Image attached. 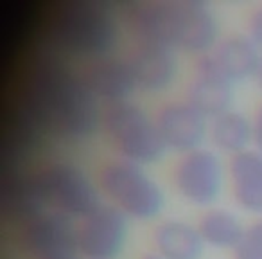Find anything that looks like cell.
Wrapping results in <instances>:
<instances>
[{"instance_id":"30bf717a","label":"cell","mask_w":262,"mask_h":259,"mask_svg":"<svg viewBox=\"0 0 262 259\" xmlns=\"http://www.w3.org/2000/svg\"><path fill=\"white\" fill-rule=\"evenodd\" d=\"M153 115L167 151L178 153V157L203 148L205 141H208L210 119L185 99L162 103Z\"/></svg>"},{"instance_id":"7402d4cb","label":"cell","mask_w":262,"mask_h":259,"mask_svg":"<svg viewBox=\"0 0 262 259\" xmlns=\"http://www.w3.org/2000/svg\"><path fill=\"white\" fill-rule=\"evenodd\" d=\"M251 123H253V148L262 153V103L255 108Z\"/></svg>"},{"instance_id":"ac0fdd59","label":"cell","mask_w":262,"mask_h":259,"mask_svg":"<svg viewBox=\"0 0 262 259\" xmlns=\"http://www.w3.org/2000/svg\"><path fill=\"white\" fill-rule=\"evenodd\" d=\"M208 141L212 150L230 158L253 148V123L251 117L232 108L208 121Z\"/></svg>"},{"instance_id":"52a82bcc","label":"cell","mask_w":262,"mask_h":259,"mask_svg":"<svg viewBox=\"0 0 262 259\" xmlns=\"http://www.w3.org/2000/svg\"><path fill=\"white\" fill-rule=\"evenodd\" d=\"M24 259H69L77 252V222L54 211H41L11 229Z\"/></svg>"},{"instance_id":"3957f363","label":"cell","mask_w":262,"mask_h":259,"mask_svg":"<svg viewBox=\"0 0 262 259\" xmlns=\"http://www.w3.org/2000/svg\"><path fill=\"white\" fill-rule=\"evenodd\" d=\"M119 9L126 38L135 45H160L196 59L223 38L217 15L201 0H133Z\"/></svg>"},{"instance_id":"cb8c5ba5","label":"cell","mask_w":262,"mask_h":259,"mask_svg":"<svg viewBox=\"0 0 262 259\" xmlns=\"http://www.w3.org/2000/svg\"><path fill=\"white\" fill-rule=\"evenodd\" d=\"M147 259H157V257H155V255H153V254H151V255H149V257H147Z\"/></svg>"},{"instance_id":"277c9868","label":"cell","mask_w":262,"mask_h":259,"mask_svg":"<svg viewBox=\"0 0 262 259\" xmlns=\"http://www.w3.org/2000/svg\"><path fill=\"white\" fill-rule=\"evenodd\" d=\"M31 173L45 207L74 222L104 204L97 178L70 158H43L31 166Z\"/></svg>"},{"instance_id":"44dd1931","label":"cell","mask_w":262,"mask_h":259,"mask_svg":"<svg viewBox=\"0 0 262 259\" xmlns=\"http://www.w3.org/2000/svg\"><path fill=\"white\" fill-rule=\"evenodd\" d=\"M246 34L250 36V40L262 51V4H258L257 8L248 15Z\"/></svg>"},{"instance_id":"d6986e66","label":"cell","mask_w":262,"mask_h":259,"mask_svg":"<svg viewBox=\"0 0 262 259\" xmlns=\"http://www.w3.org/2000/svg\"><path fill=\"white\" fill-rule=\"evenodd\" d=\"M205 247L233 252L244 236L246 225L233 211L225 207H210L196 222Z\"/></svg>"},{"instance_id":"ba28073f","label":"cell","mask_w":262,"mask_h":259,"mask_svg":"<svg viewBox=\"0 0 262 259\" xmlns=\"http://www.w3.org/2000/svg\"><path fill=\"white\" fill-rule=\"evenodd\" d=\"M171 184L185 204L214 207L225 187V168L217 151L203 146L180 155L171 169Z\"/></svg>"},{"instance_id":"7c38bea8","label":"cell","mask_w":262,"mask_h":259,"mask_svg":"<svg viewBox=\"0 0 262 259\" xmlns=\"http://www.w3.org/2000/svg\"><path fill=\"white\" fill-rule=\"evenodd\" d=\"M79 72L88 90L102 106L133 101V95L139 92L129 63L124 54H113L92 62L79 67Z\"/></svg>"},{"instance_id":"ffe728a7","label":"cell","mask_w":262,"mask_h":259,"mask_svg":"<svg viewBox=\"0 0 262 259\" xmlns=\"http://www.w3.org/2000/svg\"><path fill=\"white\" fill-rule=\"evenodd\" d=\"M232 254L233 259H262V218L246 225L243 240Z\"/></svg>"},{"instance_id":"5bb4252c","label":"cell","mask_w":262,"mask_h":259,"mask_svg":"<svg viewBox=\"0 0 262 259\" xmlns=\"http://www.w3.org/2000/svg\"><path fill=\"white\" fill-rule=\"evenodd\" d=\"M47 211L34 184L31 166H15L2 178L0 186V212L6 225L15 229L26 220Z\"/></svg>"},{"instance_id":"4fadbf2b","label":"cell","mask_w":262,"mask_h":259,"mask_svg":"<svg viewBox=\"0 0 262 259\" xmlns=\"http://www.w3.org/2000/svg\"><path fill=\"white\" fill-rule=\"evenodd\" d=\"M260 58L262 51L250 40L248 34H230L223 36L208 54L196 59L235 87L255 77Z\"/></svg>"},{"instance_id":"2e32d148","label":"cell","mask_w":262,"mask_h":259,"mask_svg":"<svg viewBox=\"0 0 262 259\" xmlns=\"http://www.w3.org/2000/svg\"><path fill=\"white\" fill-rule=\"evenodd\" d=\"M151 247L157 259H201L205 243L196 223L180 218H165L151 232Z\"/></svg>"},{"instance_id":"8fae6325","label":"cell","mask_w":262,"mask_h":259,"mask_svg":"<svg viewBox=\"0 0 262 259\" xmlns=\"http://www.w3.org/2000/svg\"><path fill=\"white\" fill-rule=\"evenodd\" d=\"M135 77L139 92L149 95L164 94L178 81V52L160 45H135L124 52Z\"/></svg>"},{"instance_id":"9c48e42d","label":"cell","mask_w":262,"mask_h":259,"mask_svg":"<svg viewBox=\"0 0 262 259\" xmlns=\"http://www.w3.org/2000/svg\"><path fill=\"white\" fill-rule=\"evenodd\" d=\"M129 240V220L102 204L77 222V252L83 259H119Z\"/></svg>"},{"instance_id":"8992f818","label":"cell","mask_w":262,"mask_h":259,"mask_svg":"<svg viewBox=\"0 0 262 259\" xmlns=\"http://www.w3.org/2000/svg\"><path fill=\"white\" fill-rule=\"evenodd\" d=\"M101 135L115 155L139 166H153L167 153L155 115L135 101L104 106Z\"/></svg>"},{"instance_id":"7a4b0ae2","label":"cell","mask_w":262,"mask_h":259,"mask_svg":"<svg viewBox=\"0 0 262 259\" xmlns=\"http://www.w3.org/2000/svg\"><path fill=\"white\" fill-rule=\"evenodd\" d=\"M124 38L119 6L106 0H63L47 9L33 47L79 69L120 54Z\"/></svg>"},{"instance_id":"603a6c76","label":"cell","mask_w":262,"mask_h":259,"mask_svg":"<svg viewBox=\"0 0 262 259\" xmlns=\"http://www.w3.org/2000/svg\"><path fill=\"white\" fill-rule=\"evenodd\" d=\"M255 83H257V87L260 88V92H262V58H260V63H258V69H257V72H255Z\"/></svg>"},{"instance_id":"e0dca14e","label":"cell","mask_w":262,"mask_h":259,"mask_svg":"<svg viewBox=\"0 0 262 259\" xmlns=\"http://www.w3.org/2000/svg\"><path fill=\"white\" fill-rule=\"evenodd\" d=\"M228 180L232 198L244 212L262 214V153L255 148L230 158Z\"/></svg>"},{"instance_id":"5b68a950","label":"cell","mask_w":262,"mask_h":259,"mask_svg":"<svg viewBox=\"0 0 262 259\" xmlns=\"http://www.w3.org/2000/svg\"><path fill=\"white\" fill-rule=\"evenodd\" d=\"M95 178L106 204L119 209L129 222H155L165 211L164 187L144 166L115 157L102 162Z\"/></svg>"},{"instance_id":"9a60e30c","label":"cell","mask_w":262,"mask_h":259,"mask_svg":"<svg viewBox=\"0 0 262 259\" xmlns=\"http://www.w3.org/2000/svg\"><path fill=\"white\" fill-rule=\"evenodd\" d=\"M183 99L189 101L205 117L212 119L233 108L235 87L219 77L200 59H194L192 76L187 83Z\"/></svg>"},{"instance_id":"6da1fadb","label":"cell","mask_w":262,"mask_h":259,"mask_svg":"<svg viewBox=\"0 0 262 259\" xmlns=\"http://www.w3.org/2000/svg\"><path fill=\"white\" fill-rule=\"evenodd\" d=\"M102 112L77 67L31 49L15 83L13 132L18 151L41 143H92L101 135Z\"/></svg>"}]
</instances>
